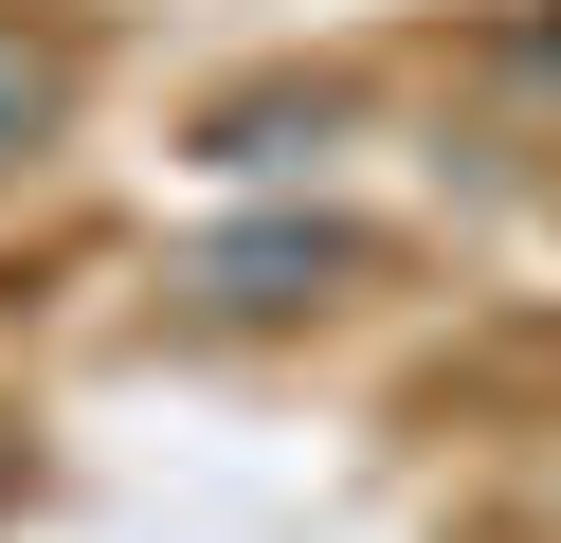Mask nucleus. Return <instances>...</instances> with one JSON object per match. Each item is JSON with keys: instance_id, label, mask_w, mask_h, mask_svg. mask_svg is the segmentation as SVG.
<instances>
[{"instance_id": "nucleus-1", "label": "nucleus", "mask_w": 561, "mask_h": 543, "mask_svg": "<svg viewBox=\"0 0 561 543\" xmlns=\"http://www.w3.org/2000/svg\"><path fill=\"white\" fill-rule=\"evenodd\" d=\"M55 127V55H37V36H19V19H0V163H19V145H37Z\"/></svg>"}]
</instances>
